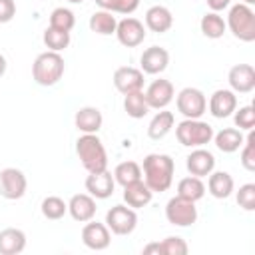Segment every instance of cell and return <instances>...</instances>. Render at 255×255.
<instances>
[{
	"label": "cell",
	"instance_id": "cell-12",
	"mask_svg": "<svg viewBox=\"0 0 255 255\" xmlns=\"http://www.w3.org/2000/svg\"><path fill=\"white\" fill-rule=\"evenodd\" d=\"M143 96H145V102H147L149 110H163L173 102L175 90H173V84L169 80L157 78L147 86Z\"/></svg>",
	"mask_w": 255,
	"mask_h": 255
},
{
	"label": "cell",
	"instance_id": "cell-10",
	"mask_svg": "<svg viewBox=\"0 0 255 255\" xmlns=\"http://www.w3.org/2000/svg\"><path fill=\"white\" fill-rule=\"evenodd\" d=\"M116 38L126 48H135L145 40V26L133 16H126L116 26Z\"/></svg>",
	"mask_w": 255,
	"mask_h": 255
},
{
	"label": "cell",
	"instance_id": "cell-22",
	"mask_svg": "<svg viewBox=\"0 0 255 255\" xmlns=\"http://www.w3.org/2000/svg\"><path fill=\"white\" fill-rule=\"evenodd\" d=\"M215 199H227L235 191V181L231 173L227 171H211L207 175V187H205Z\"/></svg>",
	"mask_w": 255,
	"mask_h": 255
},
{
	"label": "cell",
	"instance_id": "cell-14",
	"mask_svg": "<svg viewBox=\"0 0 255 255\" xmlns=\"http://www.w3.org/2000/svg\"><path fill=\"white\" fill-rule=\"evenodd\" d=\"M167 64H169V52L161 46L145 48L141 58H139V70L143 74H149V76H157V74L165 72Z\"/></svg>",
	"mask_w": 255,
	"mask_h": 255
},
{
	"label": "cell",
	"instance_id": "cell-6",
	"mask_svg": "<svg viewBox=\"0 0 255 255\" xmlns=\"http://www.w3.org/2000/svg\"><path fill=\"white\" fill-rule=\"evenodd\" d=\"M175 106L183 118L197 120L207 112V98L199 88H183L175 96Z\"/></svg>",
	"mask_w": 255,
	"mask_h": 255
},
{
	"label": "cell",
	"instance_id": "cell-20",
	"mask_svg": "<svg viewBox=\"0 0 255 255\" xmlns=\"http://www.w3.org/2000/svg\"><path fill=\"white\" fill-rule=\"evenodd\" d=\"M74 124L78 128V131L82 133H98L102 129V124H104V116L98 108L94 106H84L76 112L74 116Z\"/></svg>",
	"mask_w": 255,
	"mask_h": 255
},
{
	"label": "cell",
	"instance_id": "cell-23",
	"mask_svg": "<svg viewBox=\"0 0 255 255\" xmlns=\"http://www.w3.org/2000/svg\"><path fill=\"white\" fill-rule=\"evenodd\" d=\"M151 197H153V191L145 185L143 179H137L133 183L124 185V201H126V205H129L133 209L145 207L151 201Z\"/></svg>",
	"mask_w": 255,
	"mask_h": 255
},
{
	"label": "cell",
	"instance_id": "cell-30",
	"mask_svg": "<svg viewBox=\"0 0 255 255\" xmlns=\"http://www.w3.org/2000/svg\"><path fill=\"white\" fill-rule=\"evenodd\" d=\"M177 195L189 201H199L205 195V183L201 181V177L195 175H187L183 179H179L177 183Z\"/></svg>",
	"mask_w": 255,
	"mask_h": 255
},
{
	"label": "cell",
	"instance_id": "cell-1",
	"mask_svg": "<svg viewBox=\"0 0 255 255\" xmlns=\"http://www.w3.org/2000/svg\"><path fill=\"white\" fill-rule=\"evenodd\" d=\"M173 173H175V163L171 155L167 153H147L143 157V167L141 175L145 185L153 193L167 191L173 183Z\"/></svg>",
	"mask_w": 255,
	"mask_h": 255
},
{
	"label": "cell",
	"instance_id": "cell-25",
	"mask_svg": "<svg viewBox=\"0 0 255 255\" xmlns=\"http://www.w3.org/2000/svg\"><path fill=\"white\" fill-rule=\"evenodd\" d=\"M173 124H175L173 112H169V110H165V108L159 110V112L151 118V122H149V126H147V135H149V139H155V141L163 139V137L171 131Z\"/></svg>",
	"mask_w": 255,
	"mask_h": 255
},
{
	"label": "cell",
	"instance_id": "cell-15",
	"mask_svg": "<svg viewBox=\"0 0 255 255\" xmlns=\"http://www.w3.org/2000/svg\"><path fill=\"white\" fill-rule=\"evenodd\" d=\"M114 86L120 94H129L143 90V72L133 66H122L114 72Z\"/></svg>",
	"mask_w": 255,
	"mask_h": 255
},
{
	"label": "cell",
	"instance_id": "cell-5",
	"mask_svg": "<svg viewBox=\"0 0 255 255\" xmlns=\"http://www.w3.org/2000/svg\"><path fill=\"white\" fill-rule=\"evenodd\" d=\"M213 133H215L213 128L201 118L197 120L185 118L175 126V137L183 147H203L213 139Z\"/></svg>",
	"mask_w": 255,
	"mask_h": 255
},
{
	"label": "cell",
	"instance_id": "cell-38",
	"mask_svg": "<svg viewBox=\"0 0 255 255\" xmlns=\"http://www.w3.org/2000/svg\"><path fill=\"white\" fill-rule=\"evenodd\" d=\"M231 116H233V122H235L237 129H245V131L253 129V126H255V110H253V106H241Z\"/></svg>",
	"mask_w": 255,
	"mask_h": 255
},
{
	"label": "cell",
	"instance_id": "cell-40",
	"mask_svg": "<svg viewBox=\"0 0 255 255\" xmlns=\"http://www.w3.org/2000/svg\"><path fill=\"white\" fill-rule=\"evenodd\" d=\"M14 16H16V2L0 0V24H8Z\"/></svg>",
	"mask_w": 255,
	"mask_h": 255
},
{
	"label": "cell",
	"instance_id": "cell-18",
	"mask_svg": "<svg viewBox=\"0 0 255 255\" xmlns=\"http://www.w3.org/2000/svg\"><path fill=\"white\" fill-rule=\"evenodd\" d=\"M209 114L217 120L229 118L237 110V96L233 90H215L209 98Z\"/></svg>",
	"mask_w": 255,
	"mask_h": 255
},
{
	"label": "cell",
	"instance_id": "cell-19",
	"mask_svg": "<svg viewBox=\"0 0 255 255\" xmlns=\"http://www.w3.org/2000/svg\"><path fill=\"white\" fill-rule=\"evenodd\" d=\"M114 189H116V179L108 169L90 173L86 177V191L96 199H108L114 193Z\"/></svg>",
	"mask_w": 255,
	"mask_h": 255
},
{
	"label": "cell",
	"instance_id": "cell-2",
	"mask_svg": "<svg viewBox=\"0 0 255 255\" xmlns=\"http://www.w3.org/2000/svg\"><path fill=\"white\" fill-rule=\"evenodd\" d=\"M76 153L88 173L108 169V151L98 133H82L76 141Z\"/></svg>",
	"mask_w": 255,
	"mask_h": 255
},
{
	"label": "cell",
	"instance_id": "cell-7",
	"mask_svg": "<svg viewBox=\"0 0 255 255\" xmlns=\"http://www.w3.org/2000/svg\"><path fill=\"white\" fill-rule=\"evenodd\" d=\"M106 225L114 235H129L137 227V213L129 205H114L106 213Z\"/></svg>",
	"mask_w": 255,
	"mask_h": 255
},
{
	"label": "cell",
	"instance_id": "cell-44",
	"mask_svg": "<svg viewBox=\"0 0 255 255\" xmlns=\"http://www.w3.org/2000/svg\"><path fill=\"white\" fill-rule=\"evenodd\" d=\"M243 4H247V6H251V4H255V0H243Z\"/></svg>",
	"mask_w": 255,
	"mask_h": 255
},
{
	"label": "cell",
	"instance_id": "cell-43",
	"mask_svg": "<svg viewBox=\"0 0 255 255\" xmlns=\"http://www.w3.org/2000/svg\"><path fill=\"white\" fill-rule=\"evenodd\" d=\"M6 68H8V64H6V58L0 54V78L6 74Z\"/></svg>",
	"mask_w": 255,
	"mask_h": 255
},
{
	"label": "cell",
	"instance_id": "cell-36",
	"mask_svg": "<svg viewBox=\"0 0 255 255\" xmlns=\"http://www.w3.org/2000/svg\"><path fill=\"white\" fill-rule=\"evenodd\" d=\"M239 149H241V165H243V169L255 171V135H253L251 129H249V135L243 139V145Z\"/></svg>",
	"mask_w": 255,
	"mask_h": 255
},
{
	"label": "cell",
	"instance_id": "cell-42",
	"mask_svg": "<svg viewBox=\"0 0 255 255\" xmlns=\"http://www.w3.org/2000/svg\"><path fill=\"white\" fill-rule=\"evenodd\" d=\"M151 253H155V255H161V249H159V241H155V243H149V245H145V247H143V255H151Z\"/></svg>",
	"mask_w": 255,
	"mask_h": 255
},
{
	"label": "cell",
	"instance_id": "cell-4",
	"mask_svg": "<svg viewBox=\"0 0 255 255\" xmlns=\"http://www.w3.org/2000/svg\"><path fill=\"white\" fill-rule=\"evenodd\" d=\"M225 26L241 42H253L255 40V12L251 10V6L243 4V2L233 4L229 8Z\"/></svg>",
	"mask_w": 255,
	"mask_h": 255
},
{
	"label": "cell",
	"instance_id": "cell-9",
	"mask_svg": "<svg viewBox=\"0 0 255 255\" xmlns=\"http://www.w3.org/2000/svg\"><path fill=\"white\" fill-rule=\"evenodd\" d=\"M28 189V179L18 167H4L0 171V195L4 199H20Z\"/></svg>",
	"mask_w": 255,
	"mask_h": 255
},
{
	"label": "cell",
	"instance_id": "cell-31",
	"mask_svg": "<svg viewBox=\"0 0 255 255\" xmlns=\"http://www.w3.org/2000/svg\"><path fill=\"white\" fill-rule=\"evenodd\" d=\"M114 179H116V183H120L122 187L128 185V183H133V181L141 179V167H139V163H135V161H131V159L118 163L116 169H114Z\"/></svg>",
	"mask_w": 255,
	"mask_h": 255
},
{
	"label": "cell",
	"instance_id": "cell-34",
	"mask_svg": "<svg viewBox=\"0 0 255 255\" xmlns=\"http://www.w3.org/2000/svg\"><path fill=\"white\" fill-rule=\"evenodd\" d=\"M50 26L64 30V32H72V28L76 26V16L70 8H64V6L54 8L50 14Z\"/></svg>",
	"mask_w": 255,
	"mask_h": 255
},
{
	"label": "cell",
	"instance_id": "cell-27",
	"mask_svg": "<svg viewBox=\"0 0 255 255\" xmlns=\"http://www.w3.org/2000/svg\"><path fill=\"white\" fill-rule=\"evenodd\" d=\"M199 28H201V34L209 40H219L227 32L225 20L219 12H205L199 20Z\"/></svg>",
	"mask_w": 255,
	"mask_h": 255
},
{
	"label": "cell",
	"instance_id": "cell-8",
	"mask_svg": "<svg viewBox=\"0 0 255 255\" xmlns=\"http://www.w3.org/2000/svg\"><path fill=\"white\" fill-rule=\"evenodd\" d=\"M165 219L175 227H189L197 221V207L195 201L183 199L179 195L171 197L165 203Z\"/></svg>",
	"mask_w": 255,
	"mask_h": 255
},
{
	"label": "cell",
	"instance_id": "cell-16",
	"mask_svg": "<svg viewBox=\"0 0 255 255\" xmlns=\"http://www.w3.org/2000/svg\"><path fill=\"white\" fill-rule=\"evenodd\" d=\"M185 167H187L189 175L207 177L215 169V157L205 147H193V151L185 157Z\"/></svg>",
	"mask_w": 255,
	"mask_h": 255
},
{
	"label": "cell",
	"instance_id": "cell-17",
	"mask_svg": "<svg viewBox=\"0 0 255 255\" xmlns=\"http://www.w3.org/2000/svg\"><path fill=\"white\" fill-rule=\"evenodd\" d=\"M96 211H98L96 197H92L90 193H76L68 201V213L78 223H86V221L94 219Z\"/></svg>",
	"mask_w": 255,
	"mask_h": 255
},
{
	"label": "cell",
	"instance_id": "cell-28",
	"mask_svg": "<svg viewBox=\"0 0 255 255\" xmlns=\"http://www.w3.org/2000/svg\"><path fill=\"white\" fill-rule=\"evenodd\" d=\"M90 30L94 34H100V36H112L116 34V26H118V20L112 12L108 10H96L92 16H90V22H88Z\"/></svg>",
	"mask_w": 255,
	"mask_h": 255
},
{
	"label": "cell",
	"instance_id": "cell-11",
	"mask_svg": "<svg viewBox=\"0 0 255 255\" xmlns=\"http://www.w3.org/2000/svg\"><path fill=\"white\" fill-rule=\"evenodd\" d=\"M82 243L92 251H104L112 243V231L108 229L106 223L90 219L82 227Z\"/></svg>",
	"mask_w": 255,
	"mask_h": 255
},
{
	"label": "cell",
	"instance_id": "cell-13",
	"mask_svg": "<svg viewBox=\"0 0 255 255\" xmlns=\"http://www.w3.org/2000/svg\"><path fill=\"white\" fill-rule=\"evenodd\" d=\"M227 82L235 94H249L255 90V68L251 64H235L227 74Z\"/></svg>",
	"mask_w": 255,
	"mask_h": 255
},
{
	"label": "cell",
	"instance_id": "cell-21",
	"mask_svg": "<svg viewBox=\"0 0 255 255\" xmlns=\"http://www.w3.org/2000/svg\"><path fill=\"white\" fill-rule=\"evenodd\" d=\"M173 26V14L167 6L155 4L151 8H147L145 12V28L155 32V34H163Z\"/></svg>",
	"mask_w": 255,
	"mask_h": 255
},
{
	"label": "cell",
	"instance_id": "cell-24",
	"mask_svg": "<svg viewBox=\"0 0 255 255\" xmlns=\"http://www.w3.org/2000/svg\"><path fill=\"white\" fill-rule=\"evenodd\" d=\"M26 249V233L16 227L0 231V255H18Z\"/></svg>",
	"mask_w": 255,
	"mask_h": 255
},
{
	"label": "cell",
	"instance_id": "cell-37",
	"mask_svg": "<svg viewBox=\"0 0 255 255\" xmlns=\"http://www.w3.org/2000/svg\"><path fill=\"white\" fill-rule=\"evenodd\" d=\"M159 249H161V255H185V253L189 251L185 239L179 237V235H169V237H165V239L159 243Z\"/></svg>",
	"mask_w": 255,
	"mask_h": 255
},
{
	"label": "cell",
	"instance_id": "cell-32",
	"mask_svg": "<svg viewBox=\"0 0 255 255\" xmlns=\"http://www.w3.org/2000/svg\"><path fill=\"white\" fill-rule=\"evenodd\" d=\"M40 211H42V215L46 219L56 221V219H62L68 213V203L62 197H58V195H48V197L42 199Z\"/></svg>",
	"mask_w": 255,
	"mask_h": 255
},
{
	"label": "cell",
	"instance_id": "cell-29",
	"mask_svg": "<svg viewBox=\"0 0 255 255\" xmlns=\"http://www.w3.org/2000/svg\"><path fill=\"white\" fill-rule=\"evenodd\" d=\"M124 110L129 118L133 120H141L147 116L149 112V106L145 102V96H143V90H137V92H129L124 96Z\"/></svg>",
	"mask_w": 255,
	"mask_h": 255
},
{
	"label": "cell",
	"instance_id": "cell-39",
	"mask_svg": "<svg viewBox=\"0 0 255 255\" xmlns=\"http://www.w3.org/2000/svg\"><path fill=\"white\" fill-rule=\"evenodd\" d=\"M237 205L245 211H255V183H243L239 185L235 193Z\"/></svg>",
	"mask_w": 255,
	"mask_h": 255
},
{
	"label": "cell",
	"instance_id": "cell-33",
	"mask_svg": "<svg viewBox=\"0 0 255 255\" xmlns=\"http://www.w3.org/2000/svg\"><path fill=\"white\" fill-rule=\"evenodd\" d=\"M42 40L46 44L48 50L52 52H62L70 46V32H64V30H58V28H52L48 26L42 34Z\"/></svg>",
	"mask_w": 255,
	"mask_h": 255
},
{
	"label": "cell",
	"instance_id": "cell-26",
	"mask_svg": "<svg viewBox=\"0 0 255 255\" xmlns=\"http://www.w3.org/2000/svg\"><path fill=\"white\" fill-rule=\"evenodd\" d=\"M243 133L241 129L237 128H223L219 129L217 133H213V141H215V147L223 153H233L237 151L241 145H243Z\"/></svg>",
	"mask_w": 255,
	"mask_h": 255
},
{
	"label": "cell",
	"instance_id": "cell-3",
	"mask_svg": "<svg viewBox=\"0 0 255 255\" xmlns=\"http://www.w3.org/2000/svg\"><path fill=\"white\" fill-rule=\"evenodd\" d=\"M64 70H66V64H64V58L60 56V52L46 50L36 56V60L32 64V78L38 86L50 88L62 80Z\"/></svg>",
	"mask_w": 255,
	"mask_h": 255
},
{
	"label": "cell",
	"instance_id": "cell-35",
	"mask_svg": "<svg viewBox=\"0 0 255 255\" xmlns=\"http://www.w3.org/2000/svg\"><path fill=\"white\" fill-rule=\"evenodd\" d=\"M96 4L112 14H131L137 10L139 0H96Z\"/></svg>",
	"mask_w": 255,
	"mask_h": 255
},
{
	"label": "cell",
	"instance_id": "cell-45",
	"mask_svg": "<svg viewBox=\"0 0 255 255\" xmlns=\"http://www.w3.org/2000/svg\"><path fill=\"white\" fill-rule=\"evenodd\" d=\"M68 2H70V4H82L84 0H68Z\"/></svg>",
	"mask_w": 255,
	"mask_h": 255
},
{
	"label": "cell",
	"instance_id": "cell-41",
	"mask_svg": "<svg viewBox=\"0 0 255 255\" xmlns=\"http://www.w3.org/2000/svg\"><path fill=\"white\" fill-rule=\"evenodd\" d=\"M205 4H207V8H209L211 12H221V10L229 8L231 0H205Z\"/></svg>",
	"mask_w": 255,
	"mask_h": 255
}]
</instances>
